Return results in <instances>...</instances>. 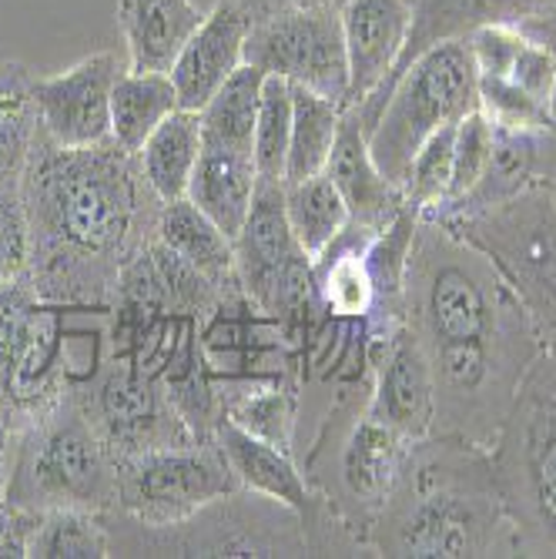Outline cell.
I'll use <instances>...</instances> for the list:
<instances>
[{"instance_id":"1","label":"cell","mask_w":556,"mask_h":559,"mask_svg":"<svg viewBox=\"0 0 556 559\" xmlns=\"http://www.w3.org/2000/svg\"><path fill=\"white\" fill-rule=\"evenodd\" d=\"M402 322L426 352L436 385V429L493 445L517 385L543 352L523 298L480 245L419 215Z\"/></svg>"},{"instance_id":"2","label":"cell","mask_w":556,"mask_h":559,"mask_svg":"<svg viewBox=\"0 0 556 559\" xmlns=\"http://www.w3.org/2000/svg\"><path fill=\"white\" fill-rule=\"evenodd\" d=\"M31 222L27 282L44 301L111 312L125 265L155 238L165 201L115 138L64 147L44 131L21 178Z\"/></svg>"},{"instance_id":"3","label":"cell","mask_w":556,"mask_h":559,"mask_svg":"<svg viewBox=\"0 0 556 559\" xmlns=\"http://www.w3.org/2000/svg\"><path fill=\"white\" fill-rule=\"evenodd\" d=\"M372 556H517L489 449L426 436L413 442L402 473L369 533Z\"/></svg>"},{"instance_id":"4","label":"cell","mask_w":556,"mask_h":559,"mask_svg":"<svg viewBox=\"0 0 556 559\" xmlns=\"http://www.w3.org/2000/svg\"><path fill=\"white\" fill-rule=\"evenodd\" d=\"M115 496L118 455L87 419L74 389L55 409L11 429L4 502L27 513H111Z\"/></svg>"},{"instance_id":"5","label":"cell","mask_w":556,"mask_h":559,"mask_svg":"<svg viewBox=\"0 0 556 559\" xmlns=\"http://www.w3.org/2000/svg\"><path fill=\"white\" fill-rule=\"evenodd\" d=\"M489 460L517 556H556V348L530 362Z\"/></svg>"},{"instance_id":"6","label":"cell","mask_w":556,"mask_h":559,"mask_svg":"<svg viewBox=\"0 0 556 559\" xmlns=\"http://www.w3.org/2000/svg\"><path fill=\"white\" fill-rule=\"evenodd\" d=\"M366 399L369 382L342 385L298 466L342 526L372 556V523L382 513L413 442L369 416Z\"/></svg>"},{"instance_id":"7","label":"cell","mask_w":556,"mask_h":559,"mask_svg":"<svg viewBox=\"0 0 556 559\" xmlns=\"http://www.w3.org/2000/svg\"><path fill=\"white\" fill-rule=\"evenodd\" d=\"M74 305L44 301L27 278L0 285V405L8 426L17 429L44 416L87 376L78 366Z\"/></svg>"},{"instance_id":"8","label":"cell","mask_w":556,"mask_h":559,"mask_svg":"<svg viewBox=\"0 0 556 559\" xmlns=\"http://www.w3.org/2000/svg\"><path fill=\"white\" fill-rule=\"evenodd\" d=\"M115 556H312L301 520L288 506L235 489L201 506L181 523L141 526L121 513H105Z\"/></svg>"},{"instance_id":"9","label":"cell","mask_w":556,"mask_h":559,"mask_svg":"<svg viewBox=\"0 0 556 559\" xmlns=\"http://www.w3.org/2000/svg\"><path fill=\"white\" fill-rule=\"evenodd\" d=\"M480 108V78L466 37H449L426 47L392 84L376 128L369 131V151L379 171L402 188L410 162L429 134L457 124Z\"/></svg>"},{"instance_id":"10","label":"cell","mask_w":556,"mask_h":559,"mask_svg":"<svg viewBox=\"0 0 556 559\" xmlns=\"http://www.w3.org/2000/svg\"><path fill=\"white\" fill-rule=\"evenodd\" d=\"M285 181H259L251 212L235 235V269L248 301L279 329L298 355L309 316L316 309L312 259L298 245L285 215Z\"/></svg>"},{"instance_id":"11","label":"cell","mask_w":556,"mask_h":559,"mask_svg":"<svg viewBox=\"0 0 556 559\" xmlns=\"http://www.w3.org/2000/svg\"><path fill=\"white\" fill-rule=\"evenodd\" d=\"M429 218L486 251L523 298L543 348H556V209L549 194L536 185L496 209Z\"/></svg>"},{"instance_id":"12","label":"cell","mask_w":556,"mask_h":559,"mask_svg":"<svg viewBox=\"0 0 556 559\" xmlns=\"http://www.w3.org/2000/svg\"><path fill=\"white\" fill-rule=\"evenodd\" d=\"M241 489L222 442L147 449L118 460L115 513L141 526H171L228 492Z\"/></svg>"},{"instance_id":"13","label":"cell","mask_w":556,"mask_h":559,"mask_svg":"<svg viewBox=\"0 0 556 559\" xmlns=\"http://www.w3.org/2000/svg\"><path fill=\"white\" fill-rule=\"evenodd\" d=\"M87 419L100 432L115 455H138L147 449H168L198 442L194 429L185 423L171 402L162 376L147 372L125 359H108L97 366L81 385H74Z\"/></svg>"},{"instance_id":"14","label":"cell","mask_w":556,"mask_h":559,"mask_svg":"<svg viewBox=\"0 0 556 559\" xmlns=\"http://www.w3.org/2000/svg\"><path fill=\"white\" fill-rule=\"evenodd\" d=\"M245 64L348 108V58L342 11L335 8L298 4L256 24L245 40Z\"/></svg>"},{"instance_id":"15","label":"cell","mask_w":556,"mask_h":559,"mask_svg":"<svg viewBox=\"0 0 556 559\" xmlns=\"http://www.w3.org/2000/svg\"><path fill=\"white\" fill-rule=\"evenodd\" d=\"M125 74L111 50H100L74 68L34 78V97L44 134L64 147H87L111 138V94Z\"/></svg>"},{"instance_id":"16","label":"cell","mask_w":556,"mask_h":559,"mask_svg":"<svg viewBox=\"0 0 556 559\" xmlns=\"http://www.w3.org/2000/svg\"><path fill=\"white\" fill-rule=\"evenodd\" d=\"M369 416L386 423L402 439L419 442L436 429V385L426 352L399 322L372 348V376H369Z\"/></svg>"},{"instance_id":"17","label":"cell","mask_w":556,"mask_h":559,"mask_svg":"<svg viewBox=\"0 0 556 559\" xmlns=\"http://www.w3.org/2000/svg\"><path fill=\"white\" fill-rule=\"evenodd\" d=\"M410 8H413V27H410V40L402 47L395 68L389 71V78L372 97H366L363 105L352 108L366 134L376 128L379 111L386 105L392 84L399 81V74L406 71L410 61L419 58L426 47L449 40V37H466L470 31L483 24H527L553 11L556 0H410Z\"/></svg>"},{"instance_id":"18","label":"cell","mask_w":556,"mask_h":559,"mask_svg":"<svg viewBox=\"0 0 556 559\" xmlns=\"http://www.w3.org/2000/svg\"><path fill=\"white\" fill-rule=\"evenodd\" d=\"M410 0H345L342 34L348 58V108L372 97L410 40Z\"/></svg>"},{"instance_id":"19","label":"cell","mask_w":556,"mask_h":559,"mask_svg":"<svg viewBox=\"0 0 556 559\" xmlns=\"http://www.w3.org/2000/svg\"><path fill=\"white\" fill-rule=\"evenodd\" d=\"M251 21L232 8L228 0H215L201 27L181 47L171 64V84L178 91V105L185 111H201L215 97V91L245 64V40Z\"/></svg>"},{"instance_id":"20","label":"cell","mask_w":556,"mask_h":559,"mask_svg":"<svg viewBox=\"0 0 556 559\" xmlns=\"http://www.w3.org/2000/svg\"><path fill=\"white\" fill-rule=\"evenodd\" d=\"M326 178L339 188L345 209L352 215V225L379 231L386 228L402 209V188L392 185L369 151V134L363 131L359 118L352 108H345L339 138L332 144V155L326 162Z\"/></svg>"},{"instance_id":"21","label":"cell","mask_w":556,"mask_h":559,"mask_svg":"<svg viewBox=\"0 0 556 559\" xmlns=\"http://www.w3.org/2000/svg\"><path fill=\"white\" fill-rule=\"evenodd\" d=\"M201 21L205 11L194 0H121L118 24L128 47V71L168 74Z\"/></svg>"},{"instance_id":"22","label":"cell","mask_w":556,"mask_h":559,"mask_svg":"<svg viewBox=\"0 0 556 559\" xmlns=\"http://www.w3.org/2000/svg\"><path fill=\"white\" fill-rule=\"evenodd\" d=\"M259 191V168L251 151L232 147H209L201 144V155L188 185V198L205 212L225 235H238L251 201Z\"/></svg>"},{"instance_id":"23","label":"cell","mask_w":556,"mask_h":559,"mask_svg":"<svg viewBox=\"0 0 556 559\" xmlns=\"http://www.w3.org/2000/svg\"><path fill=\"white\" fill-rule=\"evenodd\" d=\"M155 238L218 288L241 285L235 269V238L225 235L191 198L165 201L155 225Z\"/></svg>"},{"instance_id":"24","label":"cell","mask_w":556,"mask_h":559,"mask_svg":"<svg viewBox=\"0 0 556 559\" xmlns=\"http://www.w3.org/2000/svg\"><path fill=\"white\" fill-rule=\"evenodd\" d=\"M546 134L493 128V158H489L483 181L463 201H457V205H449L436 215H470V212L496 209V205H502V201H510V198L536 188Z\"/></svg>"},{"instance_id":"25","label":"cell","mask_w":556,"mask_h":559,"mask_svg":"<svg viewBox=\"0 0 556 559\" xmlns=\"http://www.w3.org/2000/svg\"><path fill=\"white\" fill-rule=\"evenodd\" d=\"M225 395V419L238 429L292 449L295 442V419H298V399L301 379H235L222 382Z\"/></svg>"},{"instance_id":"26","label":"cell","mask_w":556,"mask_h":559,"mask_svg":"<svg viewBox=\"0 0 556 559\" xmlns=\"http://www.w3.org/2000/svg\"><path fill=\"white\" fill-rule=\"evenodd\" d=\"M201 155V118L198 111L178 108L138 151L141 171L162 201L188 198V185Z\"/></svg>"},{"instance_id":"27","label":"cell","mask_w":556,"mask_h":559,"mask_svg":"<svg viewBox=\"0 0 556 559\" xmlns=\"http://www.w3.org/2000/svg\"><path fill=\"white\" fill-rule=\"evenodd\" d=\"M178 108L181 105H178V91L171 84V74L125 71L111 94V138L138 155L144 141L155 134L162 128V121H168Z\"/></svg>"},{"instance_id":"28","label":"cell","mask_w":556,"mask_h":559,"mask_svg":"<svg viewBox=\"0 0 556 559\" xmlns=\"http://www.w3.org/2000/svg\"><path fill=\"white\" fill-rule=\"evenodd\" d=\"M34 74L8 61L0 64V181H21L40 138Z\"/></svg>"},{"instance_id":"29","label":"cell","mask_w":556,"mask_h":559,"mask_svg":"<svg viewBox=\"0 0 556 559\" xmlns=\"http://www.w3.org/2000/svg\"><path fill=\"white\" fill-rule=\"evenodd\" d=\"M265 74L259 68L241 64L198 111L201 118V144L209 147H232L256 155V118L262 100Z\"/></svg>"},{"instance_id":"30","label":"cell","mask_w":556,"mask_h":559,"mask_svg":"<svg viewBox=\"0 0 556 559\" xmlns=\"http://www.w3.org/2000/svg\"><path fill=\"white\" fill-rule=\"evenodd\" d=\"M342 118L345 108L339 100L292 84V138H288L285 181H301L326 171Z\"/></svg>"},{"instance_id":"31","label":"cell","mask_w":556,"mask_h":559,"mask_svg":"<svg viewBox=\"0 0 556 559\" xmlns=\"http://www.w3.org/2000/svg\"><path fill=\"white\" fill-rule=\"evenodd\" d=\"M282 194H285L288 225L312 262L352 225L345 201H342L339 188L326 178V171L312 175V178H301V181H285Z\"/></svg>"},{"instance_id":"32","label":"cell","mask_w":556,"mask_h":559,"mask_svg":"<svg viewBox=\"0 0 556 559\" xmlns=\"http://www.w3.org/2000/svg\"><path fill=\"white\" fill-rule=\"evenodd\" d=\"M31 559H105L111 552V533L100 513L50 510L37 516L27 546Z\"/></svg>"},{"instance_id":"33","label":"cell","mask_w":556,"mask_h":559,"mask_svg":"<svg viewBox=\"0 0 556 559\" xmlns=\"http://www.w3.org/2000/svg\"><path fill=\"white\" fill-rule=\"evenodd\" d=\"M457 124H446L436 134H429L423 147L416 151V158L410 162L406 178H402V201L419 215H436L449 198Z\"/></svg>"},{"instance_id":"34","label":"cell","mask_w":556,"mask_h":559,"mask_svg":"<svg viewBox=\"0 0 556 559\" xmlns=\"http://www.w3.org/2000/svg\"><path fill=\"white\" fill-rule=\"evenodd\" d=\"M288 138H292V84L282 78H265L259 118H256L259 181H285Z\"/></svg>"},{"instance_id":"35","label":"cell","mask_w":556,"mask_h":559,"mask_svg":"<svg viewBox=\"0 0 556 559\" xmlns=\"http://www.w3.org/2000/svg\"><path fill=\"white\" fill-rule=\"evenodd\" d=\"M489 158H493V124L476 108L473 115H466L457 124V144H452V181H449V198H446L442 209L463 201L483 181Z\"/></svg>"},{"instance_id":"36","label":"cell","mask_w":556,"mask_h":559,"mask_svg":"<svg viewBox=\"0 0 556 559\" xmlns=\"http://www.w3.org/2000/svg\"><path fill=\"white\" fill-rule=\"evenodd\" d=\"M31 272V222L21 181H0V285Z\"/></svg>"},{"instance_id":"37","label":"cell","mask_w":556,"mask_h":559,"mask_svg":"<svg viewBox=\"0 0 556 559\" xmlns=\"http://www.w3.org/2000/svg\"><path fill=\"white\" fill-rule=\"evenodd\" d=\"M502 78L513 81L527 97H533L536 105H543L556 115V55L540 37H533V34L523 37L510 71Z\"/></svg>"},{"instance_id":"38","label":"cell","mask_w":556,"mask_h":559,"mask_svg":"<svg viewBox=\"0 0 556 559\" xmlns=\"http://www.w3.org/2000/svg\"><path fill=\"white\" fill-rule=\"evenodd\" d=\"M37 516L40 513H27L11 502H0V559H24L27 556Z\"/></svg>"},{"instance_id":"39","label":"cell","mask_w":556,"mask_h":559,"mask_svg":"<svg viewBox=\"0 0 556 559\" xmlns=\"http://www.w3.org/2000/svg\"><path fill=\"white\" fill-rule=\"evenodd\" d=\"M228 4L238 8V11L251 21V27H256V24H262V21H269V17H279L282 11L298 8L301 0H228Z\"/></svg>"},{"instance_id":"40","label":"cell","mask_w":556,"mask_h":559,"mask_svg":"<svg viewBox=\"0 0 556 559\" xmlns=\"http://www.w3.org/2000/svg\"><path fill=\"white\" fill-rule=\"evenodd\" d=\"M540 188L549 194L553 209H556V128L543 141V158H540Z\"/></svg>"},{"instance_id":"41","label":"cell","mask_w":556,"mask_h":559,"mask_svg":"<svg viewBox=\"0 0 556 559\" xmlns=\"http://www.w3.org/2000/svg\"><path fill=\"white\" fill-rule=\"evenodd\" d=\"M8 449H11V426L4 416V405H0V502L8 492Z\"/></svg>"},{"instance_id":"42","label":"cell","mask_w":556,"mask_h":559,"mask_svg":"<svg viewBox=\"0 0 556 559\" xmlns=\"http://www.w3.org/2000/svg\"><path fill=\"white\" fill-rule=\"evenodd\" d=\"M301 4H319V8H335V11H342L345 0H301Z\"/></svg>"}]
</instances>
